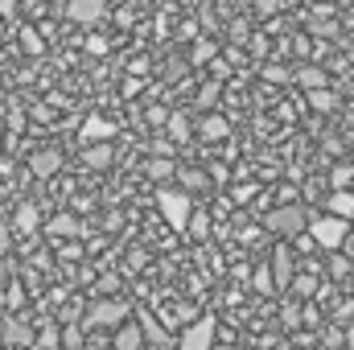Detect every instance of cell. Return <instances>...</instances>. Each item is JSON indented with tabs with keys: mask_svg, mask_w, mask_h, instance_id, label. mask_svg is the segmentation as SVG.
<instances>
[{
	"mask_svg": "<svg viewBox=\"0 0 354 350\" xmlns=\"http://www.w3.org/2000/svg\"><path fill=\"white\" fill-rule=\"evenodd\" d=\"M128 313H132V305H128V301H120V297L91 301V305H87V317H83V326H107V330H115L120 322H128Z\"/></svg>",
	"mask_w": 354,
	"mask_h": 350,
	"instance_id": "cell-4",
	"label": "cell"
},
{
	"mask_svg": "<svg viewBox=\"0 0 354 350\" xmlns=\"http://www.w3.org/2000/svg\"><path fill=\"white\" fill-rule=\"evenodd\" d=\"M292 248H288V239H280L276 243V252H272V288H288V280H292Z\"/></svg>",
	"mask_w": 354,
	"mask_h": 350,
	"instance_id": "cell-6",
	"label": "cell"
},
{
	"mask_svg": "<svg viewBox=\"0 0 354 350\" xmlns=\"http://www.w3.org/2000/svg\"><path fill=\"white\" fill-rule=\"evenodd\" d=\"M177 177H181V190H185V194H194V190H206V185H210V177L202 174V169H194V165H181Z\"/></svg>",
	"mask_w": 354,
	"mask_h": 350,
	"instance_id": "cell-18",
	"label": "cell"
},
{
	"mask_svg": "<svg viewBox=\"0 0 354 350\" xmlns=\"http://www.w3.org/2000/svg\"><path fill=\"white\" fill-rule=\"evenodd\" d=\"M198 132H202V140H227L231 136V124L223 116H206V120H198Z\"/></svg>",
	"mask_w": 354,
	"mask_h": 350,
	"instance_id": "cell-15",
	"label": "cell"
},
{
	"mask_svg": "<svg viewBox=\"0 0 354 350\" xmlns=\"http://www.w3.org/2000/svg\"><path fill=\"white\" fill-rule=\"evenodd\" d=\"M256 8H260V12H264V17H272V12H276V8H280V0H256Z\"/></svg>",
	"mask_w": 354,
	"mask_h": 350,
	"instance_id": "cell-35",
	"label": "cell"
},
{
	"mask_svg": "<svg viewBox=\"0 0 354 350\" xmlns=\"http://www.w3.org/2000/svg\"><path fill=\"white\" fill-rule=\"evenodd\" d=\"M351 181H354V165L351 161H338V165L330 169V185H334V190H351Z\"/></svg>",
	"mask_w": 354,
	"mask_h": 350,
	"instance_id": "cell-23",
	"label": "cell"
},
{
	"mask_svg": "<svg viewBox=\"0 0 354 350\" xmlns=\"http://www.w3.org/2000/svg\"><path fill=\"white\" fill-rule=\"evenodd\" d=\"M338 252H346V260L354 264V231H346V239H342V248Z\"/></svg>",
	"mask_w": 354,
	"mask_h": 350,
	"instance_id": "cell-33",
	"label": "cell"
},
{
	"mask_svg": "<svg viewBox=\"0 0 354 350\" xmlns=\"http://www.w3.org/2000/svg\"><path fill=\"white\" fill-rule=\"evenodd\" d=\"M264 227L272 231V235H280V239L305 235V227H309V210L297 206V202H284V206H276V210H268L264 214Z\"/></svg>",
	"mask_w": 354,
	"mask_h": 350,
	"instance_id": "cell-2",
	"label": "cell"
},
{
	"mask_svg": "<svg viewBox=\"0 0 354 350\" xmlns=\"http://www.w3.org/2000/svg\"><path fill=\"white\" fill-rule=\"evenodd\" d=\"M29 169H33L37 177H54L58 169H62V153H58V149H41V153L29 157Z\"/></svg>",
	"mask_w": 354,
	"mask_h": 350,
	"instance_id": "cell-10",
	"label": "cell"
},
{
	"mask_svg": "<svg viewBox=\"0 0 354 350\" xmlns=\"http://www.w3.org/2000/svg\"><path fill=\"white\" fill-rule=\"evenodd\" d=\"M8 252H12V227L0 223V256H8Z\"/></svg>",
	"mask_w": 354,
	"mask_h": 350,
	"instance_id": "cell-30",
	"label": "cell"
},
{
	"mask_svg": "<svg viewBox=\"0 0 354 350\" xmlns=\"http://www.w3.org/2000/svg\"><path fill=\"white\" fill-rule=\"evenodd\" d=\"M309 239L322 248V252H338L342 248V239H346V231H351V219H338V214H309Z\"/></svg>",
	"mask_w": 354,
	"mask_h": 350,
	"instance_id": "cell-1",
	"label": "cell"
},
{
	"mask_svg": "<svg viewBox=\"0 0 354 350\" xmlns=\"http://www.w3.org/2000/svg\"><path fill=\"white\" fill-rule=\"evenodd\" d=\"M351 165H354V161H351Z\"/></svg>",
	"mask_w": 354,
	"mask_h": 350,
	"instance_id": "cell-41",
	"label": "cell"
},
{
	"mask_svg": "<svg viewBox=\"0 0 354 350\" xmlns=\"http://www.w3.org/2000/svg\"><path fill=\"white\" fill-rule=\"evenodd\" d=\"M111 136H115V124L111 120H103V116H87L83 120V140L95 145V140H111Z\"/></svg>",
	"mask_w": 354,
	"mask_h": 350,
	"instance_id": "cell-11",
	"label": "cell"
},
{
	"mask_svg": "<svg viewBox=\"0 0 354 350\" xmlns=\"http://www.w3.org/2000/svg\"><path fill=\"white\" fill-rule=\"evenodd\" d=\"M33 350H62V330H41V334H33Z\"/></svg>",
	"mask_w": 354,
	"mask_h": 350,
	"instance_id": "cell-24",
	"label": "cell"
},
{
	"mask_svg": "<svg viewBox=\"0 0 354 350\" xmlns=\"http://www.w3.org/2000/svg\"><path fill=\"white\" fill-rule=\"evenodd\" d=\"M17 8H12V0H0V17H12Z\"/></svg>",
	"mask_w": 354,
	"mask_h": 350,
	"instance_id": "cell-39",
	"label": "cell"
},
{
	"mask_svg": "<svg viewBox=\"0 0 354 350\" xmlns=\"http://www.w3.org/2000/svg\"><path fill=\"white\" fill-rule=\"evenodd\" d=\"M309 103H313L317 111H334V107H338V95L330 87H317V91H309Z\"/></svg>",
	"mask_w": 354,
	"mask_h": 350,
	"instance_id": "cell-25",
	"label": "cell"
},
{
	"mask_svg": "<svg viewBox=\"0 0 354 350\" xmlns=\"http://www.w3.org/2000/svg\"><path fill=\"white\" fill-rule=\"evenodd\" d=\"M169 136H174L177 145H181V140H189V116H185V111L169 116Z\"/></svg>",
	"mask_w": 354,
	"mask_h": 350,
	"instance_id": "cell-26",
	"label": "cell"
},
{
	"mask_svg": "<svg viewBox=\"0 0 354 350\" xmlns=\"http://www.w3.org/2000/svg\"><path fill=\"white\" fill-rule=\"evenodd\" d=\"M346 272H351V260H346L342 252H330V276H334V280H342Z\"/></svg>",
	"mask_w": 354,
	"mask_h": 350,
	"instance_id": "cell-28",
	"label": "cell"
},
{
	"mask_svg": "<svg viewBox=\"0 0 354 350\" xmlns=\"http://www.w3.org/2000/svg\"><path fill=\"white\" fill-rule=\"evenodd\" d=\"M260 75H264L268 83H276V87H288V83L297 79V71H292V66H284V62H268Z\"/></svg>",
	"mask_w": 354,
	"mask_h": 350,
	"instance_id": "cell-19",
	"label": "cell"
},
{
	"mask_svg": "<svg viewBox=\"0 0 354 350\" xmlns=\"http://www.w3.org/2000/svg\"><path fill=\"white\" fill-rule=\"evenodd\" d=\"M313 29H317V33H326V37H334V33H338V25H322V21H313Z\"/></svg>",
	"mask_w": 354,
	"mask_h": 350,
	"instance_id": "cell-38",
	"label": "cell"
},
{
	"mask_svg": "<svg viewBox=\"0 0 354 350\" xmlns=\"http://www.w3.org/2000/svg\"><path fill=\"white\" fill-rule=\"evenodd\" d=\"M111 350H145V326L136 322H120L111 334Z\"/></svg>",
	"mask_w": 354,
	"mask_h": 350,
	"instance_id": "cell-9",
	"label": "cell"
},
{
	"mask_svg": "<svg viewBox=\"0 0 354 350\" xmlns=\"http://www.w3.org/2000/svg\"><path fill=\"white\" fill-rule=\"evenodd\" d=\"M87 350H111V347H91V342H87Z\"/></svg>",
	"mask_w": 354,
	"mask_h": 350,
	"instance_id": "cell-40",
	"label": "cell"
},
{
	"mask_svg": "<svg viewBox=\"0 0 354 350\" xmlns=\"http://www.w3.org/2000/svg\"><path fill=\"white\" fill-rule=\"evenodd\" d=\"M292 83H301L305 91H317V87H330V75L322 66H297V79Z\"/></svg>",
	"mask_w": 354,
	"mask_h": 350,
	"instance_id": "cell-17",
	"label": "cell"
},
{
	"mask_svg": "<svg viewBox=\"0 0 354 350\" xmlns=\"http://www.w3.org/2000/svg\"><path fill=\"white\" fill-rule=\"evenodd\" d=\"M111 157H115V153H111V145H107V140H95L87 153H83V165H87V169H107V165H111Z\"/></svg>",
	"mask_w": 354,
	"mask_h": 350,
	"instance_id": "cell-14",
	"label": "cell"
},
{
	"mask_svg": "<svg viewBox=\"0 0 354 350\" xmlns=\"http://www.w3.org/2000/svg\"><path fill=\"white\" fill-rule=\"evenodd\" d=\"M87 326H62V350H87Z\"/></svg>",
	"mask_w": 354,
	"mask_h": 350,
	"instance_id": "cell-22",
	"label": "cell"
},
{
	"mask_svg": "<svg viewBox=\"0 0 354 350\" xmlns=\"http://www.w3.org/2000/svg\"><path fill=\"white\" fill-rule=\"evenodd\" d=\"M288 288H292V297H313L317 293V276L313 272H292V280H288Z\"/></svg>",
	"mask_w": 354,
	"mask_h": 350,
	"instance_id": "cell-20",
	"label": "cell"
},
{
	"mask_svg": "<svg viewBox=\"0 0 354 350\" xmlns=\"http://www.w3.org/2000/svg\"><path fill=\"white\" fill-rule=\"evenodd\" d=\"M174 174H177V165L169 161V157H153V161H149V177L165 181V177H174Z\"/></svg>",
	"mask_w": 354,
	"mask_h": 350,
	"instance_id": "cell-27",
	"label": "cell"
},
{
	"mask_svg": "<svg viewBox=\"0 0 354 350\" xmlns=\"http://www.w3.org/2000/svg\"><path fill=\"white\" fill-rule=\"evenodd\" d=\"M214 58V42H198L194 46V66H202V62H210Z\"/></svg>",
	"mask_w": 354,
	"mask_h": 350,
	"instance_id": "cell-29",
	"label": "cell"
},
{
	"mask_svg": "<svg viewBox=\"0 0 354 350\" xmlns=\"http://www.w3.org/2000/svg\"><path fill=\"white\" fill-rule=\"evenodd\" d=\"M4 297H8V268H0V305H4Z\"/></svg>",
	"mask_w": 354,
	"mask_h": 350,
	"instance_id": "cell-37",
	"label": "cell"
},
{
	"mask_svg": "<svg viewBox=\"0 0 354 350\" xmlns=\"http://www.w3.org/2000/svg\"><path fill=\"white\" fill-rule=\"evenodd\" d=\"M243 33H248V25H243V21H235V25H231V42H248Z\"/></svg>",
	"mask_w": 354,
	"mask_h": 350,
	"instance_id": "cell-36",
	"label": "cell"
},
{
	"mask_svg": "<svg viewBox=\"0 0 354 350\" xmlns=\"http://www.w3.org/2000/svg\"><path fill=\"white\" fill-rule=\"evenodd\" d=\"M103 0H66V17L75 21V25H95V21H103Z\"/></svg>",
	"mask_w": 354,
	"mask_h": 350,
	"instance_id": "cell-8",
	"label": "cell"
},
{
	"mask_svg": "<svg viewBox=\"0 0 354 350\" xmlns=\"http://www.w3.org/2000/svg\"><path fill=\"white\" fill-rule=\"evenodd\" d=\"M87 50L91 54H107V42L103 37H87Z\"/></svg>",
	"mask_w": 354,
	"mask_h": 350,
	"instance_id": "cell-34",
	"label": "cell"
},
{
	"mask_svg": "<svg viewBox=\"0 0 354 350\" xmlns=\"http://www.w3.org/2000/svg\"><path fill=\"white\" fill-rule=\"evenodd\" d=\"M46 235H54V239H75V235H79V219H75V214H58V219L46 223Z\"/></svg>",
	"mask_w": 354,
	"mask_h": 350,
	"instance_id": "cell-16",
	"label": "cell"
},
{
	"mask_svg": "<svg viewBox=\"0 0 354 350\" xmlns=\"http://www.w3.org/2000/svg\"><path fill=\"white\" fill-rule=\"evenodd\" d=\"M326 210L338 214V219H354V190H334L326 198Z\"/></svg>",
	"mask_w": 354,
	"mask_h": 350,
	"instance_id": "cell-13",
	"label": "cell"
},
{
	"mask_svg": "<svg viewBox=\"0 0 354 350\" xmlns=\"http://www.w3.org/2000/svg\"><path fill=\"white\" fill-rule=\"evenodd\" d=\"M198 99H202V103H214V99H218V83H206V87H202V95H198Z\"/></svg>",
	"mask_w": 354,
	"mask_h": 350,
	"instance_id": "cell-31",
	"label": "cell"
},
{
	"mask_svg": "<svg viewBox=\"0 0 354 350\" xmlns=\"http://www.w3.org/2000/svg\"><path fill=\"white\" fill-rule=\"evenodd\" d=\"M0 342L8 350H33V330H29L25 322L8 317V322H0Z\"/></svg>",
	"mask_w": 354,
	"mask_h": 350,
	"instance_id": "cell-7",
	"label": "cell"
},
{
	"mask_svg": "<svg viewBox=\"0 0 354 350\" xmlns=\"http://www.w3.org/2000/svg\"><path fill=\"white\" fill-rule=\"evenodd\" d=\"M214 330H218V322H214L210 313H202L198 322H189V326L181 330L177 350H210V347H214Z\"/></svg>",
	"mask_w": 354,
	"mask_h": 350,
	"instance_id": "cell-5",
	"label": "cell"
},
{
	"mask_svg": "<svg viewBox=\"0 0 354 350\" xmlns=\"http://www.w3.org/2000/svg\"><path fill=\"white\" fill-rule=\"evenodd\" d=\"M185 227L194 231V239H206V235H210V214H206L202 206H194V210H189V223H185Z\"/></svg>",
	"mask_w": 354,
	"mask_h": 350,
	"instance_id": "cell-21",
	"label": "cell"
},
{
	"mask_svg": "<svg viewBox=\"0 0 354 350\" xmlns=\"http://www.w3.org/2000/svg\"><path fill=\"white\" fill-rule=\"evenodd\" d=\"M157 206H161L165 223L181 231V227L189 223V210H194V194H185V190H174V185H165V190L157 194Z\"/></svg>",
	"mask_w": 354,
	"mask_h": 350,
	"instance_id": "cell-3",
	"label": "cell"
},
{
	"mask_svg": "<svg viewBox=\"0 0 354 350\" xmlns=\"http://www.w3.org/2000/svg\"><path fill=\"white\" fill-rule=\"evenodd\" d=\"M37 223H41V214H37V202H21V206H17V219H12V227H17L21 235H33V231H37Z\"/></svg>",
	"mask_w": 354,
	"mask_h": 350,
	"instance_id": "cell-12",
	"label": "cell"
},
{
	"mask_svg": "<svg viewBox=\"0 0 354 350\" xmlns=\"http://www.w3.org/2000/svg\"><path fill=\"white\" fill-rule=\"evenodd\" d=\"M25 50H29V54H41V37H37V33H25Z\"/></svg>",
	"mask_w": 354,
	"mask_h": 350,
	"instance_id": "cell-32",
	"label": "cell"
}]
</instances>
